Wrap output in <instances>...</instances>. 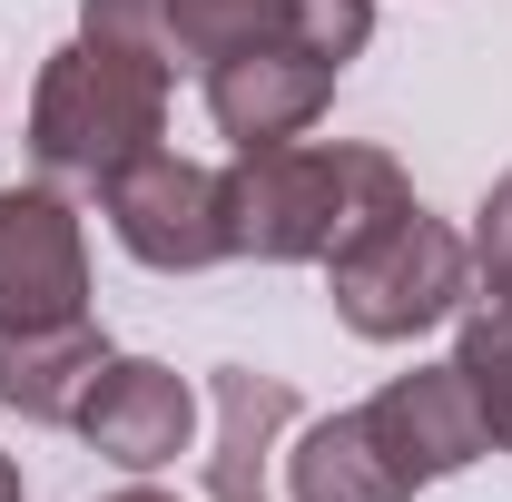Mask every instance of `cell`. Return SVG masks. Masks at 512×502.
<instances>
[{
  "mask_svg": "<svg viewBox=\"0 0 512 502\" xmlns=\"http://www.w3.org/2000/svg\"><path fill=\"white\" fill-rule=\"evenodd\" d=\"M79 40H109V50H148V60H168V0H79Z\"/></svg>",
  "mask_w": 512,
  "mask_h": 502,
  "instance_id": "5bb4252c",
  "label": "cell"
},
{
  "mask_svg": "<svg viewBox=\"0 0 512 502\" xmlns=\"http://www.w3.org/2000/svg\"><path fill=\"white\" fill-rule=\"evenodd\" d=\"M0 502H20V463L10 453H0Z\"/></svg>",
  "mask_w": 512,
  "mask_h": 502,
  "instance_id": "2e32d148",
  "label": "cell"
},
{
  "mask_svg": "<svg viewBox=\"0 0 512 502\" xmlns=\"http://www.w3.org/2000/svg\"><path fill=\"white\" fill-rule=\"evenodd\" d=\"M109 502H178V493H148V483H128V493H109Z\"/></svg>",
  "mask_w": 512,
  "mask_h": 502,
  "instance_id": "e0dca14e",
  "label": "cell"
},
{
  "mask_svg": "<svg viewBox=\"0 0 512 502\" xmlns=\"http://www.w3.org/2000/svg\"><path fill=\"white\" fill-rule=\"evenodd\" d=\"M89 315V237L50 178L0 188V325H69Z\"/></svg>",
  "mask_w": 512,
  "mask_h": 502,
  "instance_id": "5b68a950",
  "label": "cell"
},
{
  "mask_svg": "<svg viewBox=\"0 0 512 502\" xmlns=\"http://www.w3.org/2000/svg\"><path fill=\"white\" fill-rule=\"evenodd\" d=\"M99 217L148 276H197V266H227L237 237H227V168H197L178 148H148L128 158L119 178L99 188Z\"/></svg>",
  "mask_w": 512,
  "mask_h": 502,
  "instance_id": "277c9868",
  "label": "cell"
},
{
  "mask_svg": "<svg viewBox=\"0 0 512 502\" xmlns=\"http://www.w3.org/2000/svg\"><path fill=\"white\" fill-rule=\"evenodd\" d=\"M168 79L178 69L148 50H109V40H69L50 50L40 89H30V158L50 188H109L128 158L168 148Z\"/></svg>",
  "mask_w": 512,
  "mask_h": 502,
  "instance_id": "7a4b0ae2",
  "label": "cell"
},
{
  "mask_svg": "<svg viewBox=\"0 0 512 502\" xmlns=\"http://www.w3.org/2000/svg\"><path fill=\"white\" fill-rule=\"evenodd\" d=\"M109 365V335L89 315L69 325H0V414L20 424H79V394Z\"/></svg>",
  "mask_w": 512,
  "mask_h": 502,
  "instance_id": "30bf717a",
  "label": "cell"
},
{
  "mask_svg": "<svg viewBox=\"0 0 512 502\" xmlns=\"http://www.w3.org/2000/svg\"><path fill=\"white\" fill-rule=\"evenodd\" d=\"M453 375L473 384V404H483V424H493V453H512V306H503V296L463 306Z\"/></svg>",
  "mask_w": 512,
  "mask_h": 502,
  "instance_id": "4fadbf2b",
  "label": "cell"
},
{
  "mask_svg": "<svg viewBox=\"0 0 512 502\" xmlns=\"http://www.w3.org/2000/svg\"><path fill=\"white\" fill-rule=\"evenodd\" d=\"M473 276H483V296H503L512 306V178H493L483 188V207H473Z\"/></svg>",
  "mask_w": 512,
  "mask_h": 502,
  "instance_id": "9a60e30c",
  "label": "cell"
},
{
  "mask_svg": "<svg viewBox=\"0 0 512 502\" xmlns=\"http://www.w3.org/2000/svg\"><path fill=\"white\" fill-rule=\"evenodd\" d=\"M286 502H414V473L375 443L365 404H355V414H325V424L296 434V453H286Z\"/></svg>",
  "mask_w": 512,
  "mask_h": 502,
  "instance_id": "7c38bea8",
  "label": "cell"
},
{
  "mask_svg": "<svg viewBox=\"0 0 512 502\" xmlns=\"http://www.w3.org/2000/svg\"><path fill=\"white\" fill-rule=\"evenodd\" d=\"M207 79V119L227 148H276V138H306L335 99V60L306 50V40H256V50H227V60L197 69Z\"/></svg>",
  "mask_w": 512,
  "mask_h": 502,
  "instance_id": "8992f818",
  "label": "cell"
},
{
  "mask_svg": "<svg viewBox=\"0 0 512 502\" xmlns=\"http://www.w3.org/2000/svg\"><path fill=\"white\" fill-rule=\"evenodd\" d=\"M256 40H306L345 69L375 40V0H168V69H207Z\"/></svg>",
  "mask_w": 512,
  "mask_h": 502,
  "instance_id": "52a82bcc",
  "label": "cell"
},
{
  "mask_svg": "<svg viewBox=\"0 0 512 502\" xmlns=\"http://www.w3.org/2000/svg\"><path fill=\"white\" fill-rule=\"evenodd\" d=\"M296 424V394L286 375H256V365H217V443H207V502H276L266 453Z\"/></svg>",
  "mask_w": 512,
  "mask_h": 502,
  "instance_id": "8fae6325",
  "label": "cell"
},
{
  "mask_svg": "<svg viewBox=\"0 0 512 502\" xmlns=\"http://www.w3.org/2000/svg\"><path fill=\"white\" fill-rule=\"evenodd\" d=\"M325 296L345 315V335L414 345L424 325H444L473 296V247L453 237L444 217H424V197H404V207H384L375 227H355L345 247L325 256Z\"/></svg>",
  "mask_w": 512,
  "mask_h": 502,
  "instance_id": "3957f363",
  "label": "cell"
},
{
  "mask_svg": "<svg viewBox=\"0 0 512 502\" xmlns=\"http://www.w3.org/2000/svg\"><path fill=\"white\" fill-rule=\"evenodd\" d=\"M365 424H375V443L414 473V493L493 453V424H483L473 384L453 375V365H414V375H394L375 404H365Z\"/></svg>",
  "mask_w": 512,
  "mask_h": 502,
  "instance_id": "9c48e42d",
  "label": "cell"
},
{
  "mask_svg": "<svg viewBox=\"0 0 512 502\" xmlns=\"http://www.w3.org/2000/svg\"><path fill=\"white\" fill-rule=\"evenodd\" d=\"M79 434H89L99 463H119V473H158V463H178L197 443V394L158 355H109L89 375V394H79Z\"/></svg>",
  "mask_w": 512,
  "mask_h": 502,
  "instance_id": "ba28073f",
  "label": "cell"
},
{
  "mask_svg": "<svg viewBox=\"0 0 512 502\" xmlns=\"http://www.w3.org/2000/svg\"><path fill=\"white\" fill-rule=\"evenodd\" d=\"M404 197H414V178L394 168V148L276 138V148H237L227 158V237L256 266H325L355 227H375Z\"/></svg>",
  "mask_w": 512,
  "mask_h": 502,
  "instance_id": "6da1fadb",
  "label": "cell"
}]
</instances>
